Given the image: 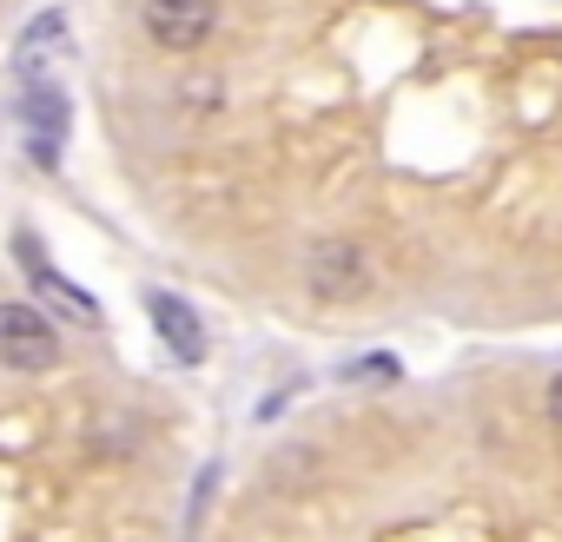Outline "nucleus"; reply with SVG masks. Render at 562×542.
I'll use <instances>...</instances> for the list:
<instances>
[{"label": "nucleus", "mask_w": 562, "mask_h": 542, "mask_svg": "<svg viewBox=\"0 0 562 542\" xmlns=\"http://www.w3.org/2000/svg\"><path fill=\"white\" fill-rule=\"evenodd\" d=\"M21 120H27V146L41 166H60L74 106H67V80L60 74H21Z\"/></svg>", "instance_id": "nucleus-1"}, {"label": "nucleus", "mask_w": 562, "mask_h": 542, "mask_svg": "<svg viewBox=\"0 0 562 542\" xmlns=\"http://www.w3.org/2000/svg\"><path fill=\"white\" fill-rule=\"evenodd\" d=\"M0 364L8 371H54L60 364V331L41 305H27V298L0 305Z\"/></svg>", "instance_id": "nucleus-2"}, {"label": "nucleus", "mask_w": 562, "mask_h": 542, "mask_svg": "<svg viewBox=\"0 0 562 542\" xmlns=\"http://www.w3.org/2000/svg\"><path fill=\"white\" fill-rule=\"evenodd\" d=\"M146 312H153V331L166 338V351H172L179 364H199V358H205V325H199V312H192L186 298L153 292V298H146Z\"/></svg>", "instance_id": "nucleus-5"}, {"label": "nucleus", "mask_w": 562, "mask_h": 542, "mask_svg": "<svg viewBox=\"0 0 562 542\" xmlns=\"http://www.w3.org/2000/svg\"><path fill=\"white\" fill-rule=\"evenodd\" d=\"M67 54H74V41H67V21H60V14H41V21L21 34V74H60Z\"/></svg>", "instance_id": "nucleus-7"}, {"label": "nucleus", "mask_w": 562, "mask_h": 542, "mask_svg": "<svg viewBox=\"0 0 562 542\" xmlns=\"http://www.w3.org/2000/svg\"><path fill=\"white\" fill-rule=\"evenodd\" d=\"M14 258L27 264V279H34L47 298H60V305H67V312H80V318H100V305H93L80 285H67L60 271H54V258H47V245H41V238H27V232H21V238H14Z\"/></svg>", "instance_id": "nucleus-6"}, {"label": "nucleus", "mask_w": 562, "mask_h": 542, "mask_svg": "<svg viewBox=\"0 0 562 542\" xmlns=\"http://www.w3.org/2000/svg\"><path fill=\"white\" fill-rule=\"evenodd\" d=\"M146 41L166 54H199L218 27V0H139Z\"/></svg>", "instance_id": "nucleus-3"}, {"label": "nucleus", "mask_w": 562, "mask_h": 542, "mask_svg": "<svg viewBox=\"0 0 562 542\" xmlns=\"http://www.w3.org/2000/svg\"><path fill=\"white\" fill-rule=\"evenodd\" d=\"M305 279H312L318 298H358V292L371 285V264H364V251H358L351 238H318Z\"/></svg>", "instance_id": "nucleus-4"}, {"label": "nucleus", "mask_w": 562, "mask_h": 542, "mask_svg": "<svg viewBox=\"0 0 562 542\" xmlns=\"http://www.w3.org/2000/svg\"><path fill=\"white\" fill-rule=\"evenodd\" d=\"M549 417H555V430H562V371H555V384H549Z\"/></svg>", "instance_id": "nucleus-8"}]
</instances>
